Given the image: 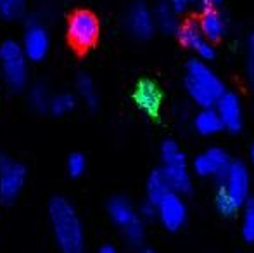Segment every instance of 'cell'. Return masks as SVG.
I'll use <instances>...</instances> for the list:
<instances>
[{"mask_svg":"<svg viewBox=\"0 0 254 253\" xmlns=\"http://www.w3.org/2000/svg\"><path fill=\"white\" fill-rule=\"evenodd\" d=\"M49 219L61 253H87L83 224L71 201L63 196L52 198L49 203Z\"/></svg>","mask_w":254,"mask_h":253,"instance_id":"obj_1","label":"cell"},{"mask_svg":"<svg viewBox=\"0 0 254 253\" xmlns=\"http://www.w3.org/2000/svg\"><path fill=\"white\" fill-rule=\"evenodd\" d=\"M185 88L195 104L209 108L223 95L225 85L221 78L211 70L206 61L192 59L185 68Z\"/></svg>","mask_w":254,"mask_h":253,"instance_id":"obj_2","label":"cell"},{"mask_svg":"<svg viewBox=\"0 0 254 253\" xmlns=\"http://www.w3.org/2000/svg\"><path fill=\"white\" fill-rule=\"evenodd\" d=\"M0 77L14 92H19L28 84V59L21 44L5 40L0 45Z\"/></svg>","mask_w":254,"mask_h":253,"instance_id":"obj_3","label":"cell"},{"mask_svg":"<svg viewBox=\"0 0 254 253\" xmlns=\"http://www.w3.org/2000/svg\"><path fill=\"white\" fill-rule=\"evenodd\" d=\"M161 156H163V172L168 186L173 192L185 194L190 191L192 179L187 170V160L182 149L175 141H166L161 146Z\"/></svg>","mask_w":254,"mask_h":253,"instance_id":"obj_4","label":"cell"},{"mask_svg":"<svg viewBox=\"0 0 254 253\" xmlns=\"http://www.w3.org/2000/svg\"><path fill=\"white\" fill-rule=\"evenodd\" d=\"M107 213L114 226L123 231L125 238L131 245H138L144 240V220L138 215V212L133 208L130 199L125 196H114L107 203Z\"/></svg>","mask_w":254,"mask_h":253,"instance_id":"obj_5","label":"cell"},{"mask_svg":"<svg viewBox=\"0 0 254 253\" xmlns=\"http://www.w3.org/2000/svg\"><path fill=\"white\" fill-rule=\"evenodd\" d=\"M99 19L90 10H76L67 21V38L76 51L85 52L94 47L99 38Z\"/></svg>","mask_w":254,"mask_h":253,"instance_id":"obj_6","label":"cell"},{"mask_svg":"<svg viewBox=\"0 0 254 253\" xmlns=\"http://www.w3.org/2000/svg\"><path fill=\"white\" fill-rule=\"evenodd\" d=\"M26 182V167L0 155V203L10 205L17 199Z\"/></svg>","mask_w":254,"mask_h":253,"instance_id":"obj_7","label":"cell"},{"mask_svg":"<svg viewBox=\"0 0 254 253\" xmlns=\"http://www.w3.org/2000/svg\"><path fill=\"white\" fill-rule=\"evenodd\" d=\"M221 179L223 186L220 187V191L228 196L239 208H242V205L249 198V186H251L248 167L241 162H232Z\"/></svg>","mask_w":254,"mask_h":253,"instance_id":"obj_8","label":"cell"},{"mask_svg":"<svg viewBox=\"0 0 254 253\" xmlns=\"http://www.w3.org/2000/svg\"><path fill=\"white\" fill-rule=\"evenodd\" d=\"M156 215L168 231H178L187 219V206L182 194L170 191L156 203Z\"/></svg>","mask_w":254,"mask_h":253,"instance_id":"obj_9","label":"cell"},{"mask_svg":"<svg viewBox=\"0 0 254 253\" xmlns=\"http://www.w3.org/2000/svg\"><path fill=\"white\" fill-rule=\"evenodd\" d=\"M23 52L28 61L40 63L47 58L49 49H51V37L49 31L40 23H30L23 37Z\"/></svg>","mask_w":254,"mask_h":253,"instance_id":"obj_10","label":"cell"},{"mask_svg":"<svg viewBox=\"0 0 254 253\" xmlns=\"http://www.w3.org/2000/svg\"><path fill=\"white\" fill-rule=\"evenodd\" d=\"M178 38H180L182 45L187 47L189 51H192L197 59L201 61H209V59L214 58V47L213 42H209L206 37L202 35V31L199 30L197 23L194 21H189V23L182 24L177 30Z\"/></svg>","mask_w":254,"mask_h":253,"instance_id":"obj_11","label":"cell"},{"mask_svg":"<svg viewBox=\"0 0 254 253\" xmlns=\"http://www.w3.org/2000/svg\"><path fill=\"white\" fill-rule=\"evenodd\" d=\"M216 113L220 116L221 127L230 132H239L244 125V111H242V102L235 92H223L216 101Z\"/></svg>","mask_w":254,"mask_h":253,"instance_id":"obj_12","label":"cell"},{"mask_svg":"<svg viewBox=\"0 0 254 253\" xmlns=\"http://www.w3.org/2000/svg\"><path fill=\"white\" fill-rule=\"evenodd\" d=\"M230 156L221 148H209L194 160V172L199 177H216L221 179L230 165Z\"/></svg>","mask_w":254,"mask_h":253,"instance_id":"obj_13","label":"cell"},{"mask_svg":"<svg viewBox=\"0 0 254 253\" xmlns=\"http://www.w3.org/2000/svg\"><path fill=\"white\" fill-rule=\"evenodd\" d=\"M127 26H128V31H130L135 38L147 40V38L152 37L154 30H156L154 12L145 3H135V5H131V9L128 10Z\"/></svg>","mask_w":254,"mask_h":253,"instance_id":"obj_14","label":"cell"},{"mask_svg":"<svg viewBox=\"0 0 254 253\" xmlns=\"http://www.w3.org/2000/svg\"><path fill=\"white\" fill-rule=\"evenodd\" d=\"M133 99L137 102V106L151 118H156L161 111V106H163V94H161L159 87H157L154 82L144 80L137 85L135 88Z\"/></svg>","mask_w":254,"mask_h":253,"instance_id":"obj_15","label":"cell"},{"mask_svg":"<svg viewBox=\"0 0 254 253\" xmlns=\"http://www.w3.org/2000/svg\"><path fill=\"white\" fill-rule=\"evenodd\" d=\"M197 26L209 42L221 40L227 33V19L218 9H204Z\"/></svg>","mask_w":254,"mask_h":253,"instance_id":"obj_16","label":"cell"},{"mask_svg":"<svg viewBox=\"0 0 254 253\" xmlns=\"http://www.w3.org/2000/svg\"><path fill=\"white\" fill-rule=\"evenodd\" d=\"M194 127L197 130V134L204 135V137H211V135H216L221 130V122L220 116H218L216 109L213 106L209 108H202L201 111L195 115L194 118Z\"/></svg>","mask_w":254,"mask_h":253,"instance_id":"obj_17","label":"cell"},{"mask_svg":"<svg viewBox=\"0 0 254 253\" xmlns=\"http://www.w3.org/2000/svg\"><path fill=\"white\" fill-rule=\"evenodd\" d=\"M154 21H156V28H159L164 33H177V30L180 28L178 23V12L170 7L166 2L161 3L156 10H154Z\"/></svg>","mask_w":254,"mask_h":253,"instance_id":"obj_18","label":"cell"},{"mask_svg":"<svg viewBox=\"0 0 254 253\" xmlns=\"http://www.w3.org/2000/svg\"><path fill=\"white\" fill-rule=\"evenodd\" d=\"M145 191H147V201L152 203L154 206H156V203L159 201L163 196H166L168 192L171 191L161 170H154L151 175H149Z\"/></svg>","mask_w":254,"mask_h":253,"instance_id":"obj_19","label":"cell"},{"mask_svg":"<svg viewBox=\"0 0 254 253\" xmlns=\"http://www.w3.org/2000/svg\"><path fill=\"white\" fill-rule=\"evenodd\" d=\"M76 90L80 94V97L85 101V104L88 106L90 109H95L99 104V95H97V90H95V85L92 82L90 77L87 75H80L76 80Z\"/></svg>","mask_w":254,"mask_h":253,"instance_id":"obj_20","label":"cell"},{"mask_svg":"<svg viewBox=\"0 0 254 253\" xmlns=\"http://www.w3.org/2000/svg\"><path fill=\"white\" fill-rule=\"evenodd\" d=\"M74 106H76V97L69 92H61V94H56L51 97L49 111L56 116H64L69 111H73Z\"/></svg>","mask_w":254,"mask_h":253,"instance_id":"obj_21","label":"cell"},{"mask_svg":"<svg viewBox=\"0 0 254 253\" xmlns=\"http://www.w3.org/2000/svg\"><path fill=\"white\" fill-rule=\"evenodd\" d=\"M28 102H30L31 109H35L37 113H45L49 111V102H51V95L49 90L44 85H33L28 94Z\"/></svg>","mask_w":254,"mask_h":253,"instance_id":"obj_22","label":"cell"},{"mask_svg":"<svg viewBox=\"0 0 254 253\" xmlns=\"http://www.w3.org/2000/svg\"><path fill=\"white\" fill-rule=\"evenodd\" d=\"M244 215H242V236L246 241H254V198H248L244 203Z\"/></svg>","mask_w":254,"mask_h":253,"instance_id":"obj_23","label":"cell"},{"mask_svg":"<svg viewBox=\"0 0 254 253\" xmlns=\"http://www.w3.org/2000/svg\"><path fill=\"white\" fill-rule=\"evenodd\" d=\"M66 170H67V175L71 179H78L85 173L87 170V160L81 153H71L67 156V162H66Z\"/></svg>","mask_w":254,"mask_h":253,"instance_id":"obj_24","label":"cell"},{"mask_svg":"<svg viewBox=\"0 0 254 253\" xmlns=\"http://www.w3.org/2000/svg\"><path fill=\"white\" fill-rule=\"evenodd\" d=\"M24 12V0H0V17L17 19Z\"/></svg>","mask_w":254,"mask_h":253,"instance_id":"obj_25","label":"cell"},{"mask_svg":"<svg viewBox=\"0 0 254 253\" xmlns=\"http://www.w3.org/2000/svg\"><path fill=\"white\" fill-rule=\"evenodd\" d=\"M248 71H249V78H251V84L254 87V31L248 40Z\"/></svg>","mask_w":254,"mask_h":253,"instance_id":"obj_26","label":"cell"},{"mask_svg":"<svg viewBox=\"0 0 254 253\" xmlns=\"http://www.w3.org/2000/svg\"><path fill=\"white\" fill-rule=\"evenodd\" d=\"M192 2H195V0H166L168 5L173 7L177 12H182L184 9H187V7L190 5Z\"/></svg>","mask_w":254,"mask_h":253,"instance_id":"obj_27","label":"cell"},{"mask_svg":"<svg viewBox=\"0 0 254 253\" xmlns=\"http://www.w3.org/2000/svg\"><path fill=\"white\" fill-rule=\"evenodd\" d=\"M138 215L142 217V219H151V217L156 215V206L152 205V203H145V205H142V208H140V213Z\"/></svg>","mask_w":254,"mask_h":253,"instance_id":"obj_28","label":"cell"},{"mask_svg":"<svg viewBox=\"0 0 254 253\" xmlns=\"http://www.w3.org/2000/svg\"><path fill=\"white\" fill-rule=\"evenodd\" d=\"M201 2V5L204 9H218V5H220L223 0H199Z\"/></svg>","mask_w":254,"mask_h":253,"instance_id":"obj_29","label":"cell"},{"mask_svg":"<svg viewBox=\"0 0 254 253\" xmlns=\"http://www.w3.org/2000/svg\"><path fill=\"white\" fill-rule=\"evenodd\" d=\"M99 253H118V250L114 247H111V245H106V247H102Z\"/></svg>","mask_w":254,"mask_h":253,"instance_id":"obj_30","label":"cell"},{"mask_svg":"<svg viewBox=\"0 0 254 253\" xmlns=\"http://www.w3.org/2000/svg\"><path fill=\"white\" fill-rule=\"evenodd\" d=\"M251 160H253V163H254V142H253V146H251Z\"/></svg>","mask_w":254,"mask_h":253,"instance_id":"obj_31","label":"cell"},{"mask_svg":"<svg viewBox=\"0 0 254 253\" xmlns=\"http://www.w3.org/2000/svg\"><path fill=\"white\" fill-rule=\"evenodd\" d=\"M144 253H154V252H151V250H147V252H144Z\"/></svg>","mask_w":254,"mask_h":253,"instance_id":"obj_32","label":"cell"}]
</instances>
